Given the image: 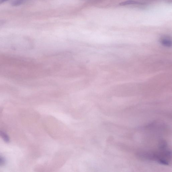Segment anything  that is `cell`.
I'll list each match as a JSON object with an SVG mask.
<instances>
[{
    "instance_id": "7a4b0ae2",
    "label": "cell",
    "mask_w": 172,
    "mask_h": 172,
    "mask_svg": "<svg viewBox=\"0 0 172 172\" xmlns=\"http://www.w3.org/2000/svg\"><path fill=\"white\" fill-rule=\"evenodd\" d=\"M140 3L138 2H136L132 0H130L126 2H121L119 3V5L121 6H125L131 5L140 4Z\"/></svg>"
},
{
    "instance_id": "6da1fadb",
    "label": "cell",
    "mask_w": 172,
    "mask_h": 172,
    "mask_svg": "<svg viewBox=\"0 0 172 172\" xmlns=\"http://www.w3.org/2000/svg\"><path fill=\"white\" fill-rule=\"evenodd\" d=\"M0 136L6 143H8L10 142L9 136L5 132L0 131Z\"/></svg>"
},
{
    "instance_id": "8992f818",
    "label": "cell",
    "mask_w": 172,
    "mask_h": 172,
    "mask_svg": "<svg viewBox=\"0 0 172 172\" xmlns=\"http://www.w3.org/2000/svg\"><path fill=\"white\" fill-rule=\"evenodd\" d=\"M8 1H9V0H0V4L4 2Z\"/></svg>"
},
{
    "instance_id": "52a82bcc",
    "label": "cell",
    "mask_w": 172,
    "mask_h": 172,
    "mask_svg": "<svg viewBox=\"0 0 172 172\" xmlns=\"http://www.w3.org/2000/svg\"><path fill=\"white\" fill-rule=\"evenodd\" d=\"M5 23V21L3 20H0V25H2Z\"/></svg>"
},
{
    "instance_id": "3957f363",
    "label": "cell",
    "mask_w": 172,
    "mask_h": 172,
    "mask_svg": "<svg viewBox=\"0 0 172 172\" xmlns=\"http://www.w3.org/2000/svg\"><path fill=\"white\" fill-rule=\"evenodd\" d=\"M161 42L164 46L170 47L171 45V42L169 38L167 37L163 38L161 39Z\"/></svg>"
},
{
    "instance_id": "5b68a950",
    "label": "cell",
    "mask_w": 172,
    "mask_h": 172,
    "mask_svg": "<svg viewBox=\"0 0 172 172\" xmlns=\"http://www.w3.org/2000/svg\"><path fill=\"white\" fill-rule=\"evenodd\" d=\"M6 160L2 156H0V166H3L5 165Z\"/></svg>"
},
{
    "instance_id": "277c9868",
    "label": "cell",
    "mask_w": 172,
    "mask_h": 172,
    "mask_svg": "<svg viewBox=\"0 0 172 172\" xmlns=\"http://www.w3.org/2000/svg\"><path fill=\"white\" fill-rule=\"evenodd\" d=\"M27 0H14L12 2V5L14 6H19L24 3Z\"/></svg>"
}]
</instances>
